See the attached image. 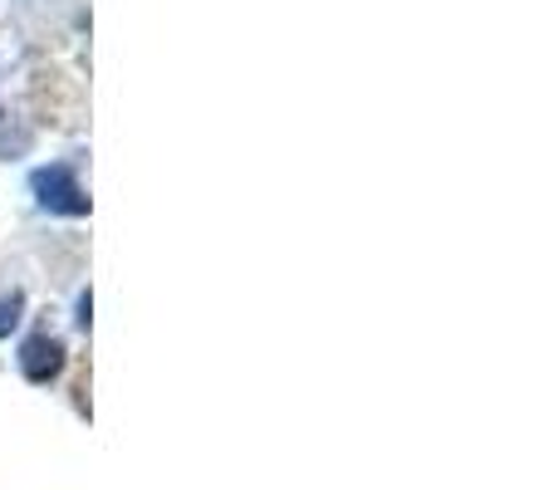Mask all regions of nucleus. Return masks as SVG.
Returning a JSON list of instances; mask_svg holds the SVG:
<instances>
[{
	"instance_id": "f257e3e1",
	"label": "nucleus",
	"mask_w": 559,
	"mask_h": 490,
	"mask_svg": "<svg viewBox=\"0 0 559 490\" xmlns=\"http://www.w3.org/2000/svg\"><path fill=\"white\" fill-rule=\"evenodd\" d=\"M29 192H35V202L55 216H88V196H84V187H79V177L69 163L39 167V172L29 177Z\"/></svg>"
},
{
	"instance_id": "f03ea898",
	"label": "nucleus",
	"mask_w": 559,
	"mask_h": 490,
	"mask_svg": "<svg viewBox=\"0 0 559 490\" xmlns=\"http://www.w3.org/2000/svg\"><path fill=\"white\" fill-rule=\"evenodd\" d=\"M64 368V344L49 334H29L25 344H20V373L29 378V383H49V378Z\"/></svg>"
},
{
	"instance_id": "7ed1b4c3",
	"label": "nucleus",
	"mask_w": 559,
	"mask_h": 490,
	"mask_svg": "<svg viewBox=\"0 0 559 490\" xmlns=\"http://www.w3.org/2000/svg\"><path fill=\"white\" fill-rule=\"evenodd\" d=\"M20 309H25V299L20 295H10V299H0V338L10 334V328L20 324Z\"/></svg>"
}]
</instances>
